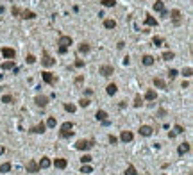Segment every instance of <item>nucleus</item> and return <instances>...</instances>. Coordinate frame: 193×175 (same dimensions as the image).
Listing matches in <instances>:
<instances>
[{
  "label": "nucleus",
  "instance_id": "4",
  "mask_svg": "<svg viewBox=\"0 0 193 175\" xmlns=\"http://www.w3.org/2000/svg\"><path fill=\"white\" fill-rule=\"evenodd\" d=\"M0 56H4L5 59H15L16 52L13 50V48H9V46H5V48H2V52H0Z\"/></svg>",
  "mask_w": 193,
  "mask_h": 175
},
{
  "label": "nucleus",
  "instance_id": "13",
  "mask_svg": "<svg viewBox=\"0 0 193 175\" xmlns=\"http://www.w3.org/2000/svg\"><path fill=\"white\" fill-rule=\"evenodd\" d=\"M38 170H39V166H38L36 161H29V163H27V172L29 173H36Z\"/></svg>",
  "mask_w": 193,
  "mask_h": 175
},
{
  "label": "nucleus",
  "instance_id": "41",
  "mask_svg": "<svg viewBox=\"0 0 193 175\" xmlns=\"http://www.w3.org/2000/svg\"><path fill=\"white\" fill-rule=\"evenodd\" d=\"M79 104H81V107H88L90 105V100L88 98H81V102H79Z\"/></svg>",
  "mask_w": 193,
  "mask_h": 175
},
{
  "label": "nucleus",
  "instance_id": "10",
  "mask_svg": "<svg viewBox=\"0 0 193 175\" xmlns=\"http://www.w3.org/2000/svg\"><path fill=\"white\" fill-rule=\"evenodd\" d=\"M45 129H46V125L41 122V123H38V125H34V127H32V129H31V132H34V134H43V132H45Z\"/></svg>",
  "mask_w": 193,
  "mask_h": 175
},
{
  "label": "nucleus",
  "instance_id": "32",
  "mask_svg": "<svg viewBox=\"0 0 193 175\" xmlns=\"http://www.w3.org/2000/svg\"><path fill=\"white\" fill-rule=\"evenodd\" d=\"M174 56H175L174 52H164V54H163V59H166V61H172V59H174Z\"/></svg>",
  "mask_w": 193,
  "mask_h": 175
},
{
  "label": "nucleus",
  "instance_id": "26",
  "mask_svg": "<svg viewBox=\"0 0 193 175\" xmlns=\"http://www.w3.org/2000/svg\"><path fill=\"white\" fill-rule=\"evenodd\" d=\"M154 86L156 88H161V89H166V84L163 79H154Z\"/></svg>",
  "mask_w": 193,
  "mask_h": 175
},
{
  "label": "nucleus",
  "instance_id": "20",
  "mask_svg": "<svg viewBox=\"0 0 193 175\" xmlns=\"http://www.w3.org/2000/svg\"><path fill=\"white\" fill-rule=\"evenodd\" d=\"M20 15H22V18H25V20H32V18H36V15H34V13H32V11H27V9H25V11H22Z\"/></svg>",
  "mask_w": 193,
  "mask_h": 175
},
{
  "label": "nucleus",
  "instance_id": "17",
  "mask_svg": "<svg viewBox=\"0 0 193 175\" xmlns=\"http://www.w3.org/2000/svg\"><path fill=\"white\" fill-rule=\"evenodd\" d=\"M179 156H184V154H188L190 152V143H181L179 145Z\"/></svg>",
  "mask_w": 193,
  "mask_h": 175
},
{
  "label": "nucleus",
  "instance_id": "15",
  "mask_svg": "<svg viewBox=\"0 0 193 175\" xmlns=\"http://www.w3.org/2000/svg\"><path fill=\"white\" fill-rule=\"evenodd\" d=\"M50 159L48 157H41V161H39V163H38V166H39V170H41V168H43V170H46V168H50Z\"/></svg>",
  "mask_w": 193,
  "mask_h": 175
},
{
  "label": "nucleus",
  "instance_id": "46",
  "mask_svg": "<svg viewBox=\"0 0 193 175\" xmlns=\"http://www.w3.org/2000/svg\"><path fill=\"white\" fill-rule=\"evenodd\" d=\"M20 13H22V11H20L18 7H13V15H15V16H16V15H20Z\"/></svg>",
  "mask_w": 193,
  "mask_h": 175
},
{
  "label": "nucleus",
  "instance_id": "24",
  "mask_svg": "<svg viewBox=\"0 0 193 175\" xmlns=\"http://www.w3.org/2000/svg\"><path fill=\"white\" fill-rule=\"evenodd\" d=\"M143 64L145 66H152L154 64V57L152 56H143Z\"/></svg>",
  "mask_w": 193,
  "mask_h": 175
},
{
  "label": "nucleus",
  "instance_id": "2",
  "mask_svg": "<svg viewBox=\"0 0 193 175\" xmlns=\"http://www.w3.org/2000/svg\"><path fill=\"white\" fill-rule=\"evenodd\" d=\"M70 45H72V38L70 36H61V38H59V54L64 56V54L68 52Z\"/></svg>",
  "mask_w": 193,
  "mask_h": 175
},
{
  "label": "nucleus",
  "instance_id": "3",
  "mask_svg": "<svg viewBox=\"0 0 193 175\" xmlns=\"http://www.w3.org/2000/svg\"><path fill=\"white\" fill-rule=\"evenodd\" d=\"M93 145H95V143H93L91 139H79L75 143V148L77 150H90Z\"/></svg>",
  "mask_w": 193,
  "mask_h": 175
},
{
  "label": "nucleus",
  "instance_id": "12",
  "mask_svg": "<svg viewBox=\"0 0 193 175\" xmlns=\"http://www.w3.org/2000/svg\"><path fill=\"white\" fill-rule=\"evenodd\" d=\"M34 102H36L39 107H45L46 104H48V98H46V97H43V95H38V97L34 98Z\"/></svg>",
  "mask_w": 193,
  "mask_h": 175
},
{
  "label": "nucleus",
  "instance_id": "35",
  "mask_svg": "<svg viewBox=\"0 0 193 175\" xmlns=\"http://www.w3.org/2000/svg\"><path fill=\"white\" fill-rule=\"evenodd\" d=\"M182 75H184V77H191V75H193V70L188 66V68H184V70H182Z\"/></svg>",
  "mask_w": 193,
  "mask_h": 175
},
{
  "label": "nucleus",
  "instance_id": "36",
  "mask_svg": "<svg viewBox=\"0 0 193 175\" xmlns=\"http://www.w3.org/2000/svg\"><path fill=\"white\" fill-rule=\"evenodd\" d=\"M2 102H4V104H11V102H13V95H4V97H2Z\"/></svg>",
  "mask_w": 193,
  "mask_h": 175
},
{
  "label": "nucleus",
  "instance_id": "5",
  "mask_svg": "<svg viewBox=\"0 0 193 175\" xmlns=\"http://www.w3.org/2000/svg\"><path fill=\"white\" fill-rule=\"evenodd\" d=\"M154 9H156L157 13H161V16H164V18L168 16V11L164 9V5H163V2H161V0H157V2L154 4Z\"/></svg>",
  "mask_w": 193,
  "mask_h": 175
},
{
  "label": "nucleus",
  "instance_id": "30",
  "mask_svg": "<svg viewBox=\"0 0 193 175\" xmlns=\"http://www.w3.org/2000/svg\"><path fill=\"white\" fill-rule=\"evenodd\" d=\"M56 123H57V120H56L54 116H50L48 120H46V123H45V125H46V127H56Z\"/></svg>",
  "mask_w": 193,
  "mask_h": 175
},
{
  "label": "nucleus",
  "instance_id": "48",
  "mask_svg": "<svg viewBox=\"0 0 193 175\" xmlns=\"http://www.w3.org/2000/svg\"><path fill=\"white\" fill-rule=\"evenodd\" d=\"M0 154H4V148H0Z\"/></svg>",
  "mask_w": 193,
  "mask_h": 175
},
{
  "label": "nucleus",
  "instance_id": "27",
  "mask_svg": "<svg viewBox=\"0 0 193 175\" xmlns=\"http://www.w3.org/2000/svg\"><path fill=\"white\" fill-rule=\"evenodd\" d=\"M79 52H81V54H88L90 52V45L88 43H81V45H79Z\"/></svg>",
  "mask_w": 193,
  "mask_h": 175
},
{
  "label": "nucleus",
  "instance_id": "16",
  "mask_svg": "<svg viewBox=\"0 0 193 175\" xmlns=\"http://www.w3.org/2000/svg\"><path fill=\"white\" fill-rule=\"evenodd\" d=\"M132 138H134V136H132V132H129V131H123L122 136H120V139H122L123 143H129V141H132Z\"/></svg>",
  "mask_w": 193,
  "mask_h": 175
},
{
  "label": "nucleus",
  "instance_id": "18",
  "mask_svg": "<svg viewBox=\"0 0 193 175\" xmlns=\"http://www.w3.org/2000/svg\"><path fill=\"white\" fill-rule=\"evenodd\" d=\"M105 91H107V95H116V91H118V88H116V84H107V88H105Z\"/></svg>",
  "mask_w": 193,
  "mask_h": 175
},
{
  "label": "nucleus",
  "instance_id": "23",
  "mask_svg": "<svg viewBox=\"0 0 193 175\" xmlns=\"http://www.w3.org/2000/svg\"><path fill=\"white\" fill-rule=\"evenodd\" d=\"M11 163H4V164H0V173H7V172H11Z\"/></svg>",
  "mask_w": 193,
  "mask_h": 175
},
{
  "label": "nucleus",
  "instance_id": "22",
  "mask_svg": "<svg viewBox=\"0 0 193 175\" xmlns=\"http://www.w3.org/2000/svg\"><path fill=\"white\" fill-rule=\"evenodd\" d=\"M145 25H149V27H157V22H156V18L147 16V18H145Z\"/></svg>",
  "mask_w": 193,
  "mask_h": 175
},
{
  "label": "nucleus",
  "instance_id": "8",
  "mask_svg": "<svg viewBox=\"0 0 193 175\" xmlns=\"http://www.w3.org/2000/svg\"><path fill=\"white\" fill-rule=\"evenodd\" d=\"M41 77H43V80H45L46 84H56V77L52 75L50 72H43V73H41Z\"/></svg>",
  "mask_w": 193,
  "mask_h": 175
},
{
  "label": "nucleus",
  "instance_id": "25",
  "mask_svg": "<svg viewBox=\"0 0 193 175\" xmlns=\"http://www.w3.org/2000/svg\"><path fill=\"white\" fill-rule=\"evenodd\" d=\"M145 98H147V100H156L157 95H156V91H154V89H149L147 93H145Z\"/></svg>",
  "mask_w": 193,
  "mask_h": 175
},
{
  "label": "nucleus",
  "instance_id": "9",
  "mask_svg": "<svg viewBox=\"0 0 193 175\" xmlns=\"http://www.w3.org/2000/svg\"><path fill=\"white\" fill-rule=\"evenodd\" d=\"M66 164H68V161L63 159V157H57V159L54 161V166H56V168H59V170H64Z\"/></svg>",
  "mask_w": 193,
  "mask_h": 175
},
{
  "label": "nucleus",
  "instance_id": "28",
  "mask_svg": "<svg viewBox=\"0 0 193 175\" xmlns=\"http://www.w3.org/2000/svg\"><path fill=\"white\" fill-rule=\"evenodd\" d=\"M104 27H105V29H115V27H116V22H115V20H105V22H104Z\"/></svg>",
  "mask_w": 193,
  "mask_h": 175
},
{
  "label": "nucleus",
  "instance_id": "37",
  "mask_svg": "<svg viewBox=\"0 0 193 175\" xmlns=\"http://www.w3.org/2000/svg\"><path fill=\"white\" fill-rule=\"evenodd\" d=\"M81 173H91V166H90V164H82Z\"/></svg>",
  "mask_w": 193,
  "mask_h": 175
},
{
  "label": "nucleus",
  "instance_id": "44",
  "mask_svg": "<svg viewBox=\"0 0 193 175\" xmlns=\"http://www.w3.org/2000/svg\"><path fill=\"white\" fill-rule=\"evenodd\" d=\"M109 143H111V145H116V143H118V138H115V136L111 134V136H109Z\"/></svg>",
  "mask_w": 193,
  "mask_h": 175
},
{
  "label": "nucleus",
  "instance_id": "14",
  "mask_svg": "<svg viewBox=\"0 0 193 175\" xmlns=\"http://www.w3.org/2000/svg\"><path fill=\"white\" fill-rule=\"evenodd\" d=\"M170 16H172V20H174V23H175V25H179V23H181V11L174 9V11L170 13Z\"/></svg>",
  "mask_w": 193,
  "mask_h": 175
},
{
  "label": "nucleus",
  "instance_id": "33",
  "mask_svg": "<svg viewBox=\"0 0 193 175\" xmlns=\"http://www.w3.org/2000/svg\"><path fill=\"white\" fill-rule=\"evenodd\" d=\"M64 109L68 111V113H75V109H77V107H75L74 104H64Z\"/></svg>",
  "mask_w": 193,
  "mask_h": 175
},
{
  "label": "nucleus",
  "instance_id": "6",
  "mask_svg": "<svg viewBox=\"0 0 193 175\" xmlns=\"http://www.w3.org/2000/svg\"><path fill=\"white\" fill-rule=\"evenodd\" d=\"M100 73L104 77H109V75H113L115 73V68L113 66H109V64H104V66H100Z\"/></svg>",
  "mask_w": 193,
  "mask_h": 175
},
{
  "label": "nucleus",
  "instance_id": "29",
  "mask_svg": "<svg viewBox=\"0 0 193 175\" xmlns=\"http://www.w3.org/2000/svg\"><path fill=\"white\" fill-rule=\"evenodd\" d=\"M91 159H93L91 156H88V154H84V156L81 157V163H82V164H90V163H91Z\"/></svg>",
  "mask_w": 193,
  "mask_h": 175
},
{
  "label": "nucleus",
  "instance_id": "47",
  "mask_svg": "<svg viewBox=\"0 0 193 175\" xmlns=\"http://www.w3.org/2000/svg\"><path fill=\"white\" fill-rule=\"evenodd\" d=\"M82 80H84V77H82V75H81V77H77V79H75V82H77V84H79V82H82Z\"/></svg>",
  "mask_w": 193,
  "mask_h": 175
},
{
  "label": "nucleus",
  "instance_id": "40",
  "mask_svg": "<svg viewBox=\"0 0 193 175\" xmlns=\"http://www.w3.org/2000/svg\"><path fill=\"white\" fill-rule=\"evenodd\" d=\"M141 102H143V100H141V97H139V95H136V98H134V107H139V105H141Z\"/></svg>",
  "mask_w": 193,
  "mask_h": 175
},
{
  "label": "nucleus",
  "instance_id": "11",
  "mask_svg": "<svg viewBox=\"0 0 193 175\" xmlns=\"http://www.w3.org/2000/svg\"><path fill=\"white\" fill-rule=\"evenodd\" d=\"M41 63H43V66H54L56 64V59H52L48 54H45L43 59H41Z\"/></svg>",
  "mask_w": 193,
  "mask_h": 175
},
{
  "label": "nucleus",
  "instance_id": "7",
  "mask_svg": "<svg viewBox=\"0 0 193 175\" xmlns=\"http://www.w3.org/2000/svg\"><path fill=\"white\" fill-rule=\"evenodd\" d=\"M152 132H154V129H152V127H149V125H141V127H139V134H141V136H145V138L152 136Z\"/></svg>",
  "mask_w": 193,
  "mask_h": 175
},
{
  "label": "nucleus",
  "instance_id": "38",
  "mask_svg": "<svg viewBox=\"0 0 193 175\" xmlns=\"http://www.w3.org/2000/svg\"><path fill=\"white\" fill-rule=\"evenodd\" d=\"M152 43H154V46H161L163 45V38H154V39H152Z\"/></svg>",
  "mask_w": 193,
  "mask_h": 175
},
{
  "label": "nucleus",
  "instance_id": "31",
  "mask_svg": "<svg viewBox=\"0 0 193 175\" xmlns=\"http://www.w3.org/2000/svg\"><path fill=\"white\" fill-rule=\"evenodd\" d=\"M102 5H105V7H115L116 2L115 0H102Z\"/></svg>",
  "mask_w": 193,
  "mask_h": 175
},
{
  "label": "nucleus",
  "instance_id": "34",
  "mask_svg": "<svg viewBox=\"0 0 193 175\" xmlns=\"http://www.w3.org/2000/svg\"><path fill=\"white\" fill-rule=\"evenodd\" d=\"M125 175H136V168L131 164V166L127 168V170H125Z\"/></svg>",
  "mask_w": 193,
  "mask_h": 175
},
{
  "label": "nucleus",
  "instance_id": "1",
  "mask_svg": "<svg viewBox=\"0 0 193 175\" xmlns=\"http://www.w3.org/2000/svg\"><path fill=\"white\" fill-rule=\"evenodd\" d=\"M61 138H72L74 136V123L72 122H64L61 125V132H59Z\"/></svg>",
  "mask_w": 193,
  "mask_h": 175
},
{
  "label": "nucleus",
  "instance_id": "45",
  "mask_svg": "<svg viewBox=\"0 0 193 175\" xmlns=\"http://www.w3.org/2000/svg\"><path fill=\"white\" fill-rule=\"evenodd\" d=\"M27 63H29V64H34V63H36V57H34V56H27Z\"/></svg>",
  "mask_w": 193,
  "mask_h": 175
},
{
  "label": "nucleus",
  "instance_id": "19",
  "mask_svg": "<svg viewBox=\"0 0 193 175\" xmlns=\"http://www.w3.org/2000/svg\"><path fill=\"white\" fill-rule=\"evenodd\" d=\"M95 118L98 120V122H104V120H107V113H105V111H97V114H95Z\"/></svg>",
  "mask_w": 193,
  "mask_h": 175
},
{
  "label": "nucleus",
  "instance_id": "42",
  "mask_svg": "<svg viewBox=\"0 0 193 175\" xmlns=\"http://www.w3.org/2000/svg\"><path fill=\"white\" fill-rule=\"evenodd\" d=\"M181 132H184V129H182L181 125H175L174 127V134H181Z\"/></svg>",
  "mask_w": 193,
  "mask_h": 175
},
{
  "label": "nucleus",
  "instance_id": "39",
  "mask_svg": "<svg viewBox=\"0 0 193 175\" xmlns=\"http://www.w3.org/2000/svg\"><path fill=\"white\" fill-rule=\"evenodd\" d=\"M177 73H179V72H177V70H174V68H172V70H170V72H168V77H170V80H174V79H175V77H177Z\"/></svg>",
  "mask_w": 193,
  "mask_h": 175
},
{
  "label": "nucleus",
  "instance_id": "21",
  "mask_svg": "<svg viewBox=\"0 0 193 175\" xmlns=\"http://www.w3.org/2000/svg\"><path fill=\"white\" fill-rule=\"evenodd\" d=\"M13 68H15V61H13V59H9V61L2 63V70H13Z\"/></svg>",
  "mask_w": 193,
  "mask_h": 175
},
{
  "label": "nucleus",
  "instance_id": "43",
  "mask_svg": "<svg viewBox=\"0 0 193 175\" xmlns=\"http://www.w3.org/2000/svg\"><path fill=\"white\" fill-rule=\"evenodd\" d=\"M82 66H84V61H82V59H77V61H75V68H82Z\"/></svg>",
  "mask_w": 193,
  "mask_h": 175
}]
</instances>
